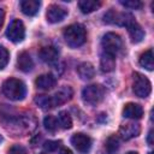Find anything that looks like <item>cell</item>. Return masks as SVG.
<instances>
[{"label": "cell", "instance_id": "6da1fadb", "mask_svg": "<svg viewBox=\"0 0 154 154\" xmlns=\"http://www.w3.org/2000/svg\"><path fill=\"white\" fill-rule=\"evenodd\" d=\"M63 35H64L65 42L71 48L81 47L82 45H84L87 40V32L82 24H71L66 26Z\"/></svg>", "mask_w": 154, "mask_h": 154}, {"label": "cell", "instance_id": "7a4b0ae2", "mask_svg": "<svg viewBox=\"0 0 154 154\" xmlns=\"http://www.w3.org/2000/svg\"><path fill=\"white\" fill-rule=\"evenodd\" d=\"M2 94L12 100V101H19L23 100L26 95V87L25 84L17 78H8L2 83Z\"/></svg>", "mask_w": 154, "mask_h": 154}, {"label": "cell", "instance_id": "3957f363", "mask_svg": "<svg viewBox=\"0 0 154 154\" xmlns=\"http://www.w3.org/2000/svg\"><path fill=\"white\" fill-rule=\"evenodd\" d=\"M103 96H105V89L100 84H90L82 90L83 101L91 106L100 103L103 100Z\"/></svg>", "mask_w": 154, "mask_h": 154}, {"label": "cell", "instance_id": "277c9868", "mask_svg": "<svg viewBox=\"0 0 154 154\" xmlns=\"http://www.w3.org/2000/svg\"><path fill=\"white\" fill-rule=\"evenodd\" d=\"M132 90L138 97H147L152 91V84L144 75L135 72L132 75Z\"/></svg>", "mask_w": 154, "mask_h": 154}, {"label": "cell", "instance_id": "5b68a950", "mask_svg": "<svg viewBox=\"0 0 154 154\" xmlns=\"http://www.w3.org/2000/svg\"><path fill=\"white\" fill-rule=\"evenodd\" d=\"M101 46H102L105 53H108V54H112V55L116 57V54L123 47V41H122V37L118 34L107 32V34L103 35V37L101 40Z\"/></svg>", "mask_w": 154, "mask_h": 154}, {"label": "cell", "instance_id": "8992f818", "mask_svg": "<svg viewBox=\"0 0 154 154\" xmlns=\"http://www.w3.org/2000/svg\"><path fill=\"white\" fill-rule=\"evenodd\" d=\"M103 22L108 24H117L122 26H128L134 22V17L125 12H116L114 10H109L103 14Z\"/></svg>", "mask_w": 154, "mask_h": 154}, {"label": "cell", "instance_id": "52a82bcc", "mask_svg": "<svg viewBox=\"0 0 154 154\" xmlns=\"http://www.w3.org/2000/svg\"><path fill=\"white\" fill-rule=\"evenodd\" d=\"M6 36L12 42H20V41H23V38L25 36V28H24L23 22L19 20V19H13L10 23V25L7 26Z\"/></svg>", "mask_w": 154, "mask_h": 154}, {"label": "cell", "instance_id": "ba28073f", "mask_svg": "<svg viewBox=\"0 0 154 154\" xmlns=\"http://www.w3.org/2000/svg\"><path fill=\"white\" fill-rule=\"evenodd\" d=\"M71 143L82 154H87L91 148V138L88 135L82 134V132L75 134L71 137Z\"/></svg>", "mask_w": 154, "mask_h": 154}, {"label": "cell", "instance_id": "9c48e42d", "mask_svg": "<svg viewBox=\"0 0 154 154\" xmlns=\"http://www.w3.org/2000/svg\"><path fill=\"white\" fill-rule=\"evenodd\" d=\"M66 16H67V10L63 6H60V5H57V4L49 5L48 8H47V13H46L47 20L49 23L61 22Z\"/></svg>", "mask_w": 154, "mask_h": 154}, {"label": "cell", "instance_id": "30bf717a", "mask_svg": "<svg viewBox=\"0 0 154 154\" xmlns=\"http://www.w3.org/2000/svg\"><path fill=\"white\" fill-rule=\"evenodd\" d=\"M140 131H141V128L137 123H126V124L120 125L118 135L122 140L128 141V140H131V138L138 136Z\"/></svg>", "mask_w": 154, "mask_h": 154}, {"label": "cell", "instance_id": "8fae6325", "mask_svg": "<svg viewBox=\"0 0 154 154\" xmlns=\"http://www.w3.org/2000/svg\"><path fill=\"white\" fill-rule=\"evenodd\" d=\"M72 95H73L72 88L69 87V85H64V87H61L58 91H55L54 95L51 96V97H52L53 105H54V107H55V106H60V105L67 102L69 100H71Z\"/></svg>", "mask_w": 154, "mask_h": 154}, {"label": "cell", "instance_id": "7c38bea8", "mask_svg": "<svg viewBox=\"0 0 154 154\" xmlns=\"http://www.w3.org/2000/svg\"><path fill=\"white\" fill-rule=\"evenodd\" d=\"M38 57L40 59L46 63V64H49V65H53L58 61V58H59V52L55 47L53 46H45L40 49V53H38Z\"/></svg>", "mask_w": 154, "mask_h": 154}, {"label": "cell", "instance_id": "4fadbf2b", "mask_svg": "<svg viewBox=\"0 0 154 154\" xmlns=\"http://www.w3.org/2000/svg\"><path fill=\"white\" fill-rule=\"evenodd\" d=\"M123 116L130 119H140L143 116V108L141 105L135 102H129L123 108Z\"/></svg>", "mask_w": 154, "mask_h": 154}, {"label": "cell", "instance_id": "5bb4252c", "mask_svg": "<svg viewBox=\"0 0 154 154\" xmlns=\"http://www.w3.org/2000/svg\"><path fill=\"white\" fill-rule=\"evenodd\" d=\"M57 83V79L51 73H45V75H41L36 78L35 81V84L38 89H42V90H49L52 89Z\"/></svg>", "mask_w": 154, "mask_h": 154}, {"label": "cell", "instance_id": "9a60e30c", "mask_svg": "<svg viewBox=\"0 0 154 154\" xmlns=\"http://www.w3.org/2000/svg\"><path fill=\"white\" fill-rule=\"evenodd\" d=\"M41 2L38 0H23L20 1L22 12L26 16H35L40 10Z\"/></svg>", "mask_w": 154, "mask_h": 154}, {"label": "cell", "instance_id": "2e32d148", "mask_svg": "<svg viewBox=\"0 0 154 154\" xmlns=\"http://www.w3.org/2000/svg\"><path fill=\"white\" fill-rule=\"evenodd\" d=\"M17 66L20 71L23 72H29L32 70L34 67V61L30 57L29 53L26 52H22L19 55H18V59H17Z\"/></svg>", "mask_w": 154, "mask_h": 154}, {"label": "cell", "instance_id": "e0dca14e", "mask_svg": "<svg viewBox=\"0 0 154 154\" xmlns=\"http://www.w3.org/2000/svg\"><path fill=\"white\" fill-rule=\"evenodd\" d=\"M126 28H128V30H129L130 38H131V41H132L134 43H138V42H141V41L143 40V37H144V31H143V29L141 28V25L137 24L135 20H134L132 23H130Z\"/></svg>", "mask_w": 154, "mask_h": 154}, {"label": "cell", "instance_id": "ac0fdd59", "mask_svg": "<svg viewBox=\"0 0 154 154\" xmlns=\"http://www.w3.org/2000/svg\"><path fill=\"white\" fill-rule=\"evenodd\" d=\"M100 67L102 72H111L116 67V57L108 53L102 52L100 58Z\"/></svg>", "mask_w": 154, "mask_h": 154}, {"label": "cell", "instance_id": "d6986e66", "mask_svg": "<svg viewBox=\"0 0 154 154\" xmlns=\"http://www.w3.org/2000/svg\"><path fill=\"white\" fill-rule=\"evenodd\" d=\"M77 73L81 77V79L87 81V79H91L94 77L95 70L90 63H82L77 66Z\"/></svg>", "mask_w": 154, "mask_h": 154}, {"label": "cell", "instance_id": "ffe728a7", "mask_svg": "<svg viewBox=\"0 0 154 154\" xmlns=\"http://www.w3.org/2000/svg\"><path fill=\"white\" fill-rule=\"evenodd\" d=\"M101 6V1L96 0H81L78 1V7L83 13H90Z\"/></svg>", "mask_w": 154, "mask_h": 154}, {"label": "cell", "instance_id": "44dd1931", "mask_svg": "<svg viewBox=\"0 0 154 154\" xmlns=\"http://www.w3.org/2000/svg\"><path fill=\"white\" fill-rule=\"evenodd\" d=\"M140 65L149 71H152L154 69V60H153V51L148 49L144 53L141 54L140 57Z\"/></svg>", "mask_w": 154, "mask_h": 154}, {"label": "cell", "instance_id": "7402d4cb", "mask_svg": "<svg viewBox=\"0 0 154 154\" xmlns=\"http://www.w3.org/2000/svg\"><path fill=\"white\" fill-rule=\"evenodd\" d=\"M103 148H105V152L107 154H114L118 150V148H119V140H118V137L116 135L109 136L106 140Z\"/></svg>", "mask_w": 154, "mask_h": 154}, {"label": "cell", "instance_id": "603a6c76", "mask_svg": "<svg viewBox=\"0 0 154 154\" xmlns=\"http://www.w3.org/2000/svg\"><path fill=\"white\" fill-rule=\"evenodd\" d=\"M35 102L42 109H49V108H53L54 107L53 101H52V97L48 96V95H37L35 97Z\"/></svg>", "mask_w": 154, "mask_h": 154}, {"label": "cell", "instance_id": "cb8c5ba5", "mask_svg": "<svg viewBox=\"0 0 154 154\" xmlns=\"http://www.w3.org/2000/svg\"><path fill=\"white\" fill-rule=\"evenodd\" d=\"M58 119H59V124L61 125V128H64V129H71L72 128L71 116L66 111H61L58 116Z\"/></svg>", "mask_w": 154, "mask_h": 154}, {"label": "cell", "instance_id": "d4e9b609", "mask_svg": "<svg viewBox=\"0 0 154 154\" xmlns=\"http://www.w3.org/2000/svg\"><path fill=\"white\" fill-rule=\"evenodd\" d=\"M43 125H45L46 130H48L51 132H54L58 129V119L53 116H47L43 119Z\"/></svg>", "mask_w": 154, "mask_h": 154}, {"label": "cell", "instance_id": "484cf974", "mask_svg": "<svg viewBox=\"0 0 154 154\" xmlns=\"http://www.w3.org/2000/svg\"><path fill=\"white\" fill-rule=\"evenodd\" d=\"M8 58H10L8 51H7L4 46H0V70H2V69L7 65Z\"/></svg>", "mask_w": 154, "mask_h": 154}, {"label": "cell", "instance_id": "4316f807", "mask_svg": "<svg viewBox=\"0 0 154 154\" xmlns=\"http://www.w3.org/2000/svg\"><path fill=\"white\" fill-rule=\"evenodd\" d=\"M120 4L128 8H131V10H140L142 7V2L140 0H122Z\"/></svg>", "mask_w": 154, "mask_h": 154}, {"label": "cell", "instance_id": "83f0119b", "mask_svg": "<svg viewBox=\"0 0 154 154\" xmlns=\"http://www.w3.org/2000/svg\"><path fill=\"white\" fill-rule=\"evenodd\" d=\"M60 141H46L43 144V149L45 152H55L58 148H60Z\"/></svg>", "mask_w": 154, "mask_h": 154}, {"label": "cell", "instance_id": "f1b7e54d", "mask_svg": "<svg viewBox=\"0 0 154 154\" xmlns=\"http://www.w3.org/2000/svg\"><path fill=\"white\" fill-rule=\"evenodd\" d=\"M8 154H26V149L23 146L14 144L8 149Z\"/></svg>", "mask_w": 154, "mask_h": 154}, {"label": "cell", "instance_id": "f546056e", "mask_svg": "<svg viewBox=\"0 0 154 154\" xmlns=\"http://www.w3.org/2000/svg\"><path fill=\"white\" fill-rule=\"evenodd\" d=\"M59 154H72V152H71L70 149L65 148V147H60V149H59Z\"/></svg>", "mask_w": 154, "mask_h": 154}, {"label": "cell", "instance_id": "4dcf8cb0", "mask_svg": "<svg viewBox=\"0 0 154 154\" xmlns=\"http://www.w3.org/2000/svg\"><path fill=\"white\" fill-rule=\"evenodd\" d=\"M4 19H5V12H4V10L0 8V29L4 24Z\"/></svg>", "mask_w": 154, "mask_h": 154}, {"label": "cell", "instance_id": "1f68e13d", "mask_svg": "<svg viewBox=\"0 0 154 154\" xmlns=\"http://www.w3.org/2000/svg\"><path fill=\"white\" fill-rule=\"evenodd\" d=\"M148 143H149L150 146L153 144V130H150L149 134H148Z\"/></svg>", "mask_w": 154, "mask_h": 154}, {"label": "cell", "instance_id": "d6a6232c", "mask_svg": "<svg viewBox=\"0 0 154 154\" xmlns=\"http://www.w3.org/2000/svg\"><path fill=\"white\" fill-rule=\"evenodd\" d=\"M126 154H138L137 152H129V153H126Z\"/></svg>", "mask_w": 154, "mask_h": 154}, {"label": "cell", "instance_id": "836d02e7", "mask_svg": "<svg viewBox=\"0 0 154 154\" xmlns=\"http://www.w3.org/2000/svg\"><path fill=\"white\" fill-rule=\"evenodd\" d=\"M1 141H2V137H1V135H0V142H1Z\"/></svg>", "mask_w": 154, "mask_h": 154}, {"label": "cell", "instance_id": "e575fe53", "mask_svg": "<svg viewBox=\"0 0 154 154\" xmlns=\"http://www.w3.org/2000/svg\"><path fill=\"white\" fill-rule=\"evenodd\" d=\"M148 154H153V152H149V153H148Z\"/></svg>", "mask_w": 154, "mask_h": 154}]
</instances>
